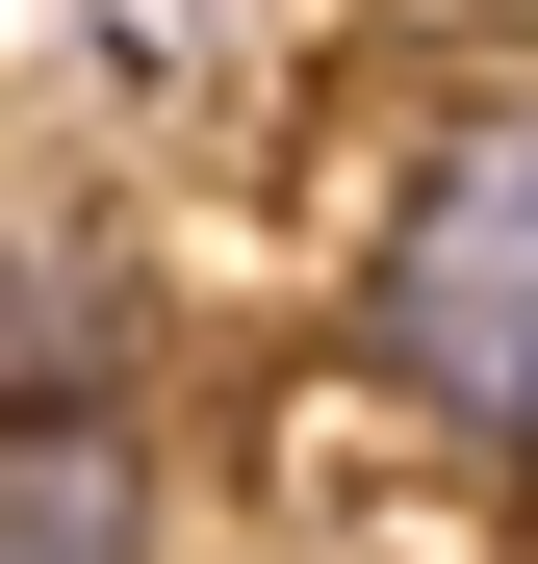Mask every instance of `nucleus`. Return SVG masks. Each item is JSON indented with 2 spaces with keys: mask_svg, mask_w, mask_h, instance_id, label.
<instances>
[{
  "mask_svg": "<svg viewBox=\"0 0 538 564\" xmlns=\"http://www.w3.org/2000/svg\"><path fill=\"white\" fill-rule=\"evenodd\" d=\"M0 386H129V282L77 231H0Z\"/></svg>",
  "mask_w": 538,
  "mask_h": 564,
  "instance_id": "20e7f679",
  "label": "nucleus"
},
{
  "mask_svg": "<svg viewBox=\"0 0 538 564\" xmlns=\"http://www.w3.org/2000/svg\"><path fill=\"white\" fill-rule=\"evenodd\" d=\"M0 77H52V104H206L231 0H0Z\"/></svg>",
  "mask_w": 538,
  "mask_h": 564,
  "instance_id": "7ed1b4c3",
  "label": "nucleus"
},
{
  "mask_svg": "<svg viewBox=\"0 0 538 564\" xmlns=\"http://www.w3.org/2000/svg\"><path fill=\"white\" fill-rule=\"evenodd\" d=\"M359 359H385V411H436L462 462L538 488V77H487L410 154L385 257H359Z\"/></svg>",
  "mask_w": 538,
  "mask_h": 564,
  "instance_id": "f257e3e1",
  "label": "nucleus"
},
{
  "mask_svg": "<svg viewBox=\"0 0 538 564\" xmlns=\"http://www.w3.org/2000/svg\"><path fill=\"white\" fill-rule=\"evenodd\" d=\"M0 564H154V411L129 386H0Z\"/></svg>",
  "mask_w": 538,
  "mask_h": 564,
  "instance_id": "f03ea898",
  "label": "nucleus"
}]
</instances>
